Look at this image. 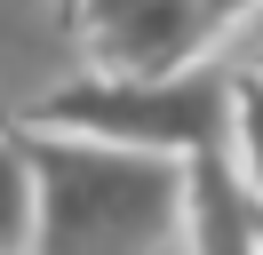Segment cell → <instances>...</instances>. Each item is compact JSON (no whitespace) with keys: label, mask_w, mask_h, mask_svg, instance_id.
<instances>
[{"label":"cell","mask_w":263,"mask_h":255,"mask_svg":"<svg viewBox=\"0 0 263 255\" xmlns=\"http://www.w3.org/2000/svg\"><path fill=\"white\" fill-rule=\"evenodd\" d=\"M255 255H263V215H255Z\"/></svg>","instance_id":"ba28073f"},{"label":"cell","mask_w":263,"mask_h":255,"mask_svg":"<svg viewBox=\"0 0 263 255\" xmlns=\"http://www.w3.org/2000/svg\"><path fill=\"white\" fill-rule=\"evenodd\" d=\"M72 32L88 40L96 72H183L215 48V0H80Z\"/></svg>","instance_id":"3957f363"},{"label":"cell","mask_w":263,"mask_h":255,"mask_svg":"<svg viewBox=\"0 0 263 255\" xmlns=\"http://www.w3.org/2000/svg\"><path fill=\"white\" fill-rule=\"evenodd\" d=\"M32 223H40V184L24 136H0V255H32Z\"/></svg>","instance_id":"5b68a950"},{"label":"cell","mask_w":263,"mask_h":255,"mask_svg":"<svg viewBox=\"0 0 263 255\" xmlns=\"http://www.w3.org/2000/svg\"><path fill=\"white\" fill-rule=\"evenodd\" d=\"M247 72H255V80H263V48H255V64H247Z\"/></svg>","instance_id":"52a82bcc"},{"label":"cell","mask_w":263,"mask_h":255,"mask_svg":"<svg viewBox=\"0 0 263 255\" xmlns=\"http://www.w3.org/2000/svg\"><path fill=\"white\" fill-rule=\"evenodd\" d=\"M24 159L40 184L32 255H167L183 215V159L64 128H24Z\"/></svg>","instance_id":"6da1fadb"},{"label":"cell","mask_w":263,"mask_h":255,"mask_svg":"<svg viewBox=\"0 0 263 255\" xmlns=\"http://www.w3.org/2000/svg\"><path fill=\"white\" fill-rule=\"evenodd\" d=\"M223 112H231V64L199 56L183 72H96L88 64L80 80L40 96L24 128H64V136L192 159L208 143H223Z\"/></svg>","instance_id":"7a4b0ae2"},{"label":"cell","mask_w":263,"mask_h":255,"mask_svg":"<svg viewBox=\"0 0 263 255\" xmlns=\"http://www.w3.org/2000/svg\"><path fill=\"white\" fill-rule=\"evenodd\" d=\"M223 152H231V168H239V184L263 199V80L247 72H231V112H223Z\"/></svg>","instance_id":"8992f818"},{"label":"cell","mask_w":263,"mask_h":255,"mask_svg":"<svg viewBox=\"0 0 263 255\" xmlns=\"http://www.w3.org/2000/svg\"><path fill=\"white\" fill-rule=\"evenodd\" d=\"M255 215H263V199L239 184L223 143L183 159V215H176L183 255H255Z\"/></svg>","instance_id":"277c9868"}]
</instances>
